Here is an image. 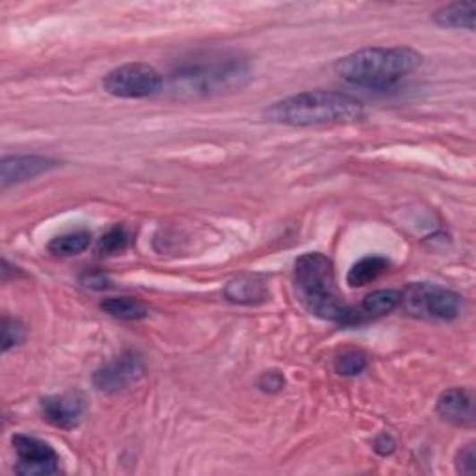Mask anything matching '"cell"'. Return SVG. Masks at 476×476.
Wrapping results in <instances>:
<instances>
[{
	"mask_svg": "<svg viewBox=\"0 0 476 476\" xmlns=\"http://www.w3.org/2000/svg\"><path fill=\"white\" fill-rule=\"evenodd\" d=\"M89 242H91V233L86 229H79L55 236L49 246H47V250L58 257H75L86 251L89 248Z\"/></svg>",
	"mask_w": 476,
	"mask_h": 476,
	"instance_id": "2e32d148",
	"label": "cell"
},
{
	"mask_svg": "<svg viewBox=\"0 0 476 476\" xmlns=\"http://www.w3.org/2000/svg\"><path fill=\"white\" fill-rule=\"evenodd\" d=\"M82 283L86 285V287H91V289H106L108 287V279L103 276V274H86L82 277Z\"/></svg>",
	"mask_w": 476,
	"mask_h": 476,
	"instance_id": "cb8c5ba5",
	"label": "cell"
},
{
	"mask_svg": "<svg viewBox=\"0 0 476 476\" xmlns=\"http://www.w3.org/2000/svg\"><path fill=\"white\" fill-rule=\"evenodd\" d=\"M387 270H389V260L386 257L369 255V257H363L361 260H357V263L350 268L346 276V283L352 289H361V287H367L369 283L376 281Z\"/></svg>",
	"mask_w": 476,
	"mask_h": 476,
	"instance_id": "5bb4252c",
	"label": "cell"
},
{
	"mask_svg": "<svg viewBox=\"0 0 476 476\" xmlns=\"http://www.w3.org/2000/svg\"><path fill=\"white\" fill-rule=\"evenodd\" d=\"M422 56L410 47H367L336 62V75L348 84L384 89L412 75Z\"/></svg>",
	"mask_w": 476,
	"mask_h": 476,
	"instance_id": "7a4b0ae2",
	"label": "cell"
},
{
	"mask_svg": "<svg viewBox=\"0 0 476 476\" xmlns=\"http://www.w3.org/2000/svg\"><path fill=\"white\" fill-rule=\"evenodd\" d=\"M251 79L250 62L238 55H212L179 67L170 79L177 99H200L242 88Z\"/></svg>",
	"mask_w": 476,
	"mask_h": 476,
	"instance_id": "3957f363",
	"label": "cell"
},
{
	"mask_svg": "<svg viewBox=\"0 0 476 476\" xmlns=\"http://www.w3.org/2000/svg\"><path fill=\"white\" fill-rule=\"evenodd\" d=\"M103 88L117 99H146L164 88L158 71L144 62L123 64L103 79Z\"/></svg>",
	"mask_w": 476,
	"mask_h": 476,
	"instance_id": "8992f818",
	"label": "cell"
},
{
	"mask_svg": "<svg viewBox=\"0 0 476 476\" xmlns=\"http://www.w3.org/2000/svg\"><path fill=\"white\" fill-rule=\"evenodd\" d=\"M363 115L360 99L348 93L313 89L277 101L265 110L270 123L289 127H320L353 123Z\"/></svg>",
	"mask_w": 476,
	"mask_h": 476,
	"instance_id": "6da1fadb",
	"label": "cell"
},
{
	"mask_svg": "<svg viewBox=\"0 0 476 476\" xmlns=\"http://www.w3.org/2000/svg\"><path fill=\"white\" fill-rule=\"evenodd\" d=\"M367 355L357 350H346L336 360V370L341 376H357L367 369Z\"/></svg>",
	"mask_w": 476,
	"mask_h": 476,
	"instance_id": "d6986e66",
	"label": "cell"
},
{
	"mask_svg": "<svg viewBox=\"0 0 476 476\" xmlns=\"http://www.w3.org/2000/svg\"><path fill=\"white\" fill-rule=\"evenodd\" d=\"M456 469L462 474H474L476 472V448L474 443L465 445L460 452H458V458H456Z\"/></svg>",
	"mask_w": 476,
	"mask_h": 476,
	"instance_id": "44dd1931",
	"label": "cell"
},
{
	"mask_svg": "<svg viewBox=\"0 0 476 476\" xmlns=\"http://www.w3.org/2000/svg\"><path fill=\"white\" fill-rule=\"evenodd\" d=\"M400 305L406 309V313L434 322H450L458 319L462 309V298L446 287L436 283H412L402 293Z\"/></svg>",
	"mask_w": 476,
	"mask_h": 476,
	"instance_id": "5b68a950",
	"label": "cell"
},
{
	"mask_svg": "<svg viewBox=\"0 0 476 476\" xmlns=\"http://www.w3.org/2000/svg\"><path fill=\"white\" fill-rule=\"evenodd\" d=\"M225 296L233 303L241 305H253L259 302H265L268 293L267 285L255 276H241L227 283Z\"/></svg>",
	"mask_w": 476,
	"mask_h": 476,
	"instance_id": "7c38bea8",
	"label": "cell"
},
{
	"mask_svg": "<svg viewBox=\"0 0 476 476\" xmlns=\"http://www.w3.org/2000/svg\"><path fill=\"white\" fill-rule=\"evenodd\" d=\"M146 376V363L134 352H125L95 370L93 386L106 395H119L138 386Z\"/></svg>",
	"mask_w": 476,
	"mask_h": 476,
	"instance_id": "52a82bcc",
	"label": "cell"
},
{
	"mask_svg": "<svg viewBox=\"0 0 476 476\" xmlns=\"http://www.w3.org/2000/svg\"><path fill=\"white\" fill-rule=\"evenodd\" d=\"M127 246H129V233L125 231V227H114L101 238L98 251L103 257H112L123 253Z\"/></svg>",
	"mask_w": 476,
	"mask_h": 476,
	"instance_id": "ac0fdd59",
	"label": "cell"
},
{
	"mask_svg": "<svg viewBox=\"0 0 476 476\" xmlns=\"http://www.w3.org/2000/svg\"><path fill=\"white\" fill-rule=\"evenodd\" d=\"M294 283L300 302L311 315L329 322H352L353 313L339 300L336 289V270L331 259L313 251L298 257L294 265Z\"/></svg>",
	"mask_w": 476,
	"mask_h": 476,
	"instance_id": "277c9868",
	"label": "cell"
},
{
	"mask_svg": "<svg viewBox=\"0 0 476 476\" xmlns=\"http://www.w3.org/2000/svg\"><path fill=\"white\" fill-rule=\"evenodd\" d=\"M395 448H396V443H395V439L389 434L378 436L376 441H374V450L378 452L379 456H389V455H393Z\"/></svg>",
	"mask_w": 476,
	"mask_h": 476,
	"instance_id": "603a6c76",
	"label": "cell"
},
{
	"mask_svg": "<svg viewBox=\"0 0 476 476\" xmlns=\"http://www.w3.org/2000/svg\"><path fill=\"white\" fill-rule=\"evenodd\" d=\"M432 21L443 29H465L472 32L476 22V4L455 3L441 6L432 13Z\"/></svg>",
	"mask_w": 476,
	"mask_h": 476,
	"instance_id": "4fadbf2b",
	"label": "cell"
},
{
	"mask_svg": "<svg viewBox=\"0 0 476 476\" xmlns=\"http://www.w3.org/2000/svg\"><path fill=\"white\" fill-rule=\"evenodd\" d=\"M400 300H402L400 291H393V289L376 291L365 296L361 309H363V313L370 317H384L395 311V309L400 305Z\"/></svg>",
	"mask_w": 476,
	"mask_h": 476,
	"instance_id": "e0dca14e",
	"label": "cell"
},
{
	"mask_svg": "<svg viewBox=\"0 0 476 476\" xmlns=\"http://www.w3.org/2000/svg\"><path fill=\"white\" fill-rule=\"evenodd\" d=\"M58 166L56 160L38 157V155H17L6 157L0 164V184L3 190L36 179L47 172L55 170Z\"/></svg>",
	"mask_w": 476,
	"mask_h": 476,
	"instance_id": "30bf717a",
	"label": "cell"
},
{
	"mask_svg": "<svg viewBox=\"0 0 476 476\" xmlns=\"http://www.w3.org/2000/svg\"><path fill=\"white\" fill-rule=\"evenodd\" d=\"M12 443L19 458L15 472L25 476H47L58 472L60 458L49 443L29 434H15Z\"/></svg>",
	"mask_w": 476,
	"mask_h": 476,
	"instance_id": "ba28073f",
	"label": "cell"
},
{
	"mask_svg": "<svg viewBox=\"0 0 476 476\" xmlns=\"http://www.w3.org/2000/svg\"><path fill=\"white\" fill-rule=\"evenodd\" d=\"M101 309L106 315L117 320H125V322L144 320L149 315V309L144 302H140L136 298H129V296L106 298L105 302H101Z\"/></svg>",
	"mask_w": 476,
	"mask_h": 476,
	"instance_id": "9a60e30c",
	"label": "cell"
},
{
	"mask_svg": "<svg viewBox=\"0 0 476 476\" xmlns=\"http://www.w3.org/2000/svg\"><path fill=\"white\" fill-rule=\"evenodd\" d=\"M39 408L47 422L62 428V430H73L82 421V415L86 412V400L81 391H67L62 395L41 398Z\"/></svg>",
	"mask_w": 476,
	"mask_h": 476,
	"instance_id": "9c48e42d",
	"label": "cell"
},
{
	"mask_svg": "<svg viewBox=\"0 0 476 476\" xmlns=\"http://www.w3.org/2000/svg\"><path fill=\"white\" fill-rule=\"evenodd\" d=\"M438 413L446 422L471 426L474 422V393L463 387L445 391L438 400Z\"/></svg>",
	"mask_w": 476,
	"mask_h": 476,
	"instance_id": "8fae6325",
	"label": "cell"
},
{
	"mask_svg": "<svg viewBox=\"0 0 476 476\" xmlns=\"http://www.w3.org/2000/svg\"><path fill=\"white\" fill-rule=\"evenodd\" d=\"M25 341V327L19 320L4 317V327H3V352H10L12 348L19 346Z\"/></svg>",
	"mask_w": 476,
	"mask_h": 476,
	"instance_id": "ffe728a7",
	"label": "cell"
},
{
	"mask_svg": "<svg viewBox=\"0 0 476 476\" xmlns=\"http://www.w3.org/2000/svg\"><path fill=\"white\" fill-rule=\"evenodd\" d=\"M259 387L265 393H277L285 387V378L277 370H268L259 378Z\"/></svg>",
	"mask_w": 476,
	"mask_h": 476,
	"instance_id": "7402d4cb",
	"label": "cell"
}]
</instances>
